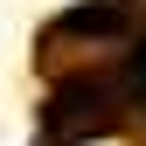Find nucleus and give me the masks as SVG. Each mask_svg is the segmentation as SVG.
I'll use <instances>...</instances> for the list:
<instances>
[{"label": "nucleus", "mask_w": 146, "mask_h": 146, "mask_svg": "<svg viewBox=\"0 0 146 146\" xmlns=\"http://www.w3.org/2000/svg\"><path fill=\"white\" fill-rule=\"evenodd\" d=\"M132 84H139V104H146V49H139V63H132Z\"/></svg>", "instance_id": "f257e3e1"}]
</instances>
